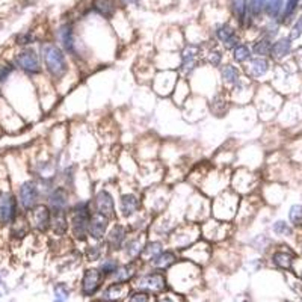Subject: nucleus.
<instances>
[{
    "label": "nucleus",
    "mask_w": 302,
    "mask_h": 302,
    "mask_svg": "<svg viewBox=\"0 0 302 302\" xmlns=\"http://www.w3.org/2000/svg\"><path fill=\"white\" fill-rule=\"evenodd\" d=\"M221 59H222V55H221L219 52H213V53L210 55V64H212L213 67L219 65V64H221Z\"/></svg>",
    "instance_id": "37998d69"
},
{
    "label": "nucleus",
    "mask_w": 302,
    "mask_h": 302,
    "mask_svg": "<svg viewBox=\"0 0 302 302\" xmlns=\"http://www.w3.org/2000/svg\"><path fill=\"white\" fill-rule=\"evenodd\" d=\"M269 71V62L264 58H257L251 61V65L248 67V73L253 77H262Z\"/></svg>",
    "instance_id": "aec40b11"
},
{
    "label": "nucleus",
    "mask_w": 302,
    "mask_h": 302,
    "mask_svg": "<svg viewBox=\"0 0 302 302\" xmlns=\"http://www.w3.org/2000/svg\"><path fill=\"white\" fill-rule=\"evenodd\" d=\"M29 213L32 218V224L38 231L44 233L48 230V226L52 225V210L47 206H42V204L35 206Z\"/></svg>",
    "instance_id": "423d86ee"
},
{
    "label": "nucleus",
    "mask_w": 302,
    "mask_h": 302,
    "mask_svg": "<svg viewBox=\"0 0 302 302\" xmlns=\"http://www.w3.org/2000/svg\"><path fill=\"white\" fill-rule=\"evenodd\" d=\"M92 302H102V301H92Z\"/></svg>",
    "instance_id": "de8ad7c7"
},
{
    "label": "nucleus",
    "mask_w": 302,
    "mask_h": 302,
    "mask_svg": "<svg viewBox=\"0 0 302 302\" xmlns=\"http://www.w3.org/2000/svg\"><path fill=\"white\" fill-rule=\"evenodd\" d=\"M124 5H138L139 0H121Z\"/></svg>",
    "instance_id": "c03bdc74"
},
{
    "label": "nucleus",
    "mask_w": 302,
    "mask_h": 302,
    "mask_svg": "<svg viewBox=\"0 0 302 302\" xmlns=\"http://www.w3.org/2000/svg\"><path fill=\"white\" fill-rule=\"evenodd\" d=\"M222 80L225 83H236L239 80V70L233 65H225L222 68Z\"/></svg>",
    "instance_id": "5701e85b"
},
{
    "label": "nucleus",
    "mask_w": 302,
    "mask_h": 302,
    "mask_svg": "<svg viewBox=\"0 0 302 302\" xmlns=\"http://www.w3.org/2000/svg\"><path fill=\"white\" fill-rule=\"evenodd\" d=\"M174 260H175L174 254H171V253H160V254H157V256H154L153 259H151V264L156 266V267H160V269H165L169 264H172Z\"/></svg>",
    "instance_id": "4be33fe9"
},
{
    "label": "nucleus",
    "mask_w": 302,
    "mask_h": 302,
    "mask_svg": "<svg viewBox=\"0 0 302 302\" xmlns=\"http://www.w3.org/2000/svg\"><path fill=\"white\" fill-rule=\"evenodd\" d=\"M95 209L98 213L105 215L106 218H112L115 215V203L113 198L108 190H100L95 196Z\"/></svg>",
    "instance_id": "6e6552de"
},
{
    "label": "nucleus",
    "mask_w": 302,
    "mask_h": 302,
    "mask_svg": "<svg viewBox=\"0 0 302 302\" xmlns=\"http://www.w3.org/2000/svg\"><path fill=\"white\" fill-rule=\"evenodd\" d=\"M18 201L17 196L11 192H0V225L8 226L11 225L20 215H18Z\"/></svg>",
    "instance_id": "39448f33"
},
{
    "label": "nucleus",
    "mask_w": 302,
    "mask_h": 302,
    "mask_svg": "<svg viewBox=\"0 0 302 302\" xmlns=\"http://www.w3.org/2000/svg\"><path fill=\"white\" fill-rule=\"evenodd\" d=\"M139 287H145L150 290H162L165 287V280L160 273H150L145 275L139 281Z\"/></svg>",
    "instance_id": "dca6fc26"
},
{
    "label": "nucleus",
    "mask_w": 302,
    "mask_h": 302,
    "mask_svg": "<svg viewBox=\"0 0 302 302\" xmlns=\"http://www.w3.org/2000/svg\"><path fill=\"white\" fill-rule=\"evenodd\" d=\"M58 38L59 41L62 42L64 48L67 52L73 56H77V45H76V38H74V32H73V28L65 24L62 26L58 32Z\"/></svg>",
    "instance_id": "9b49d317"
},
{
    "label": "nucleus",
    "mask_w": 302,
    "mask_h": 302,
    "mask_svg": "<svg viewBox=\"0 0 302 302\" xmlns=\"http://www.w3.org/2000/svg\"><path fill=\"white\" fill-rule=\"evenodd\" d=\"M292 50V39L290 38H283L280 41H276L272 48H270V55L273 59H283L286 58Z\"/></svg>",
    "instance_id": "2eb2a0df"
},
{
    "label": "nucleus",
    "mask_w": 302,
    "mask_h": 302,
    "mask_svg": "<svg viewBox=\"0 0 302 302\" xmlns=\"http://www.w3.org/2000/svg\"><path fill=\"white\" fill-rule=\"evenodd\" d=\"M125 254L130 256V257H135L141 253V240L139 239H135V240H129L127 246H125Z\"/></svg>",
    "instance_id": "2f4dec72"
},
{
    "label": "nucleus",
    "mask_w": 302,
    "mask_h": 302,
    "mask_svg": "<svg viewBox=\"0 0 302 302\" xmlns=\"http://www.w3.org/2000/svg\"><path fill=\"white\" fill-rule=\"evenodd\" d=\"M119 209L124 218H130L136 213V210L139 209V199L136 195L133 193H127L122 195L121 201H119Z\"/></svg>",
    "instance_id": "4468645a"
},
{
    "label": "nucleus",
    "mask_w": 302,
    "mask_h": 302,
    "mask_svg": "<svg viewBox=\"0 0 302 302\" xmlns=\"http://www.w3.org/2000/svg\"><path fill=\"white\" fill-rule=\"evenodd\" d=\"M122 289H124V287H122L121 283H115V284H112V286H109V287L106 289L103 298H105L106 301H116V299L121 298Z\"/></svg>",
    "instance_id": "bb28decb"
},
{
    "label": "nucleus",
    "mask_w": 302,
    "mask_h": 302,
    "mask_svg": "<svg viewBox=\"0 0 302 302\" xmlns=\"http://www.w3.org/2000/svg\"><path fill=\"white\" fill-rule=\"evenodd\" d=\"M199 48L196 45H188L183 53H182V71L183 73H190L196 67V59H198Z\"/></svg>",
    "instance_id": "f8f14e48"
},
{
    "label": "nucleus",
    "mask_w": 302,
    "mask_h": 302,
    "mask_svg": "<svg viewBox=\"0 0 302 302\" xmlns=\"http://www.w3.org/2000/svg\"><path fill=\"white\" fill-rule=\"evenodd\" d=\"M301 58H302V50H301Z\"/></svg>",
    "instance_id": "09e8293b"
},
{
    "label": "nucleus",
    "mask_w": 302,
    "mask_h": 302,
    "mask_svg": "<svg viewBox=\"0 0 302 302\" xmlns=\"http://www.w3.org/2000/svg\"><path fill=\"white\" fill-rule=\"evenodd\" d=\"M100 269H102V275H111V273H115L116 269H118V263L116 260L113 259H108L102 263V266H100Z\"/></svg>",
    "instance_id": "7c9ffc66"
},
{
    "label": "nucleus",
    "mask_w": 302,
    "mask_h": 302,
    "mask_svg": "<svg viewBox=\"0 0 302 302\" xmlns=\"http://www.w3.org/2000/svg\"><path fill=\"white\" fill-rule=\"evenodd\" d=\"M273 233H276L278 236H287L292 233V228L289 226V224L283 222V221H278L273 224Z\"/></svg>",
    "instance_id": "72a5a7b5"
},
{
    "label": "nucleus",
    "mask_w": 302,
    "mask_h": 302,
    "mask_svg": "<svg viewBox=\"0 0 302 302\" xmlns=\"http://www.w3.org/2000/svg\"><path fill=\"white\" fill-rule=\"evenodd\" d=\"M116 280H118V283H121V281H127L130 276L133 275V272H132V267H129V266H122L121 269H116Z\"/></svg>",
    "instance_id": "c9c22d12"
},
{
    "label": "nucleus",
    "mask_w": 302,
    "mask_h": 302,
    "mask_svg": "<svg viewBox=\"0 0 302 302\" xmlns=\"http://www.w3.org/2000/svg\"><path fill=\"white\" fill-rule=\"evenodd\" d=\"M231 11L236 20L243 24L248 17V3L246 0H231Z\"/></svg>",
    "instance_id": "412c9836"
},
{
    "label": "nucleus",
    "mask_w": 302,
    "mask_h": 302,
    "mask_svg": "<svg viewBox=\"0 0 302 302\" xmlns=\"http://www.w3.org/2000/svg\"><path fill=\"white\" fill-rule=\"evenodd\" d=\"M125 240V228L122 225H115L108 236V243L112 249H119Z\"/></svg>",
    "instance_id": "a211bd4d"
},
{
    "label": "nucleus",
    "mask_w": 302,
    "mask_h": 302,
    "mask_svg": "<svg viewBox=\"0 0 302 302\" xmlns=\"http://www.w3.org/2000/svg\"><path fill=\"white\" fill-rule=\"evenodd\" d=\"M92 8L105 18H112L116 12V5L113 0H92Z\"/></svg>",
    "instance_id": "f3484780"
},
{
    "label": "nucleus",
    "mask_w": 302,
    "mask_h": 302,
    "mask_svg": "<svg viewBox=\"0 0 302 302\" xmlns=\"http://www.w3.org/2000/svg\"><path fill=\"white\" fill-rule=\"evenodd\" d=\"M283 8V0H264V11L270 17H278L280 11Z\"/></svg>",
    "instance_id": "393cba45"
},
{
    "label": "nucleus",
    "mask_w": 302,
    "mask_h": 302,
    "mask_svg": "<svg viewBox=\"0 0 302 302\" xmlns=\"http://www.w3.org/2000/svg\"><path fill=\"white\" fill-rule=\"evenodd\" d=\"M298 5H299V0H287L286 8H284V12H283V18L287 20L289 17H292L293 12L296 11Z\"/></svg>",
    "instance_id": "e433bc0d"
},
{
    "label": "nucleus",
    "mask_w": 302,
    "mask_h": 302,
    "mask_svg": "<svg viewBox=\"0 0 302 302\" xmlns=\"http://www.w3.org/2000/svg\"><path fill=\"white\" fill-rule=\"evenodd\" d=\"M0 286H2V281H0ZM0 296H2V292H0Z\"/></svg>",
    "instance_id": "49530a36"
},
{
    "label": "nucleus",
    "mask_w": 302,
    "mask_h": 302,
    "mask_svg": "<svg viewBox=\"0 0 302 302\" xmlns=\"http://www.w3.org/2000/svg\"><path fill=\"white\" fill-rule=\"evenodd\" d=\"M86 254H88V259L89 260H97L100 257V249L98 246H89L88 251H86Z\"/></svg>",
    "instance_id": "79ce46f5"
},
{
    "label": "nucleus",
    "mask_w": 302,
    "mask_h": 302,
    "mask_svg": "<svg viewBox=\"0 0 302 302\" xmlns=\"http://www.w3.org/2000/svg\"><path fill=\"white\" fill-rule=\"evenodd\" d=\"M233 58L236 62H245L251 58V50L248 45L245 44H239L234 47V52H233Z\"/></svg>",
    "instance_id": "a878e982"
},
{
    "label": "nucleus",
    "mask_w": 302,
    "mask_h": 302,
    "mask_svg": "<svg viewBox=\"0 0 302 302\" xmlns=\"http://www.w3.org/2000/svg\"><path fill=\"white\" fill-rule=\"evenodd\" d=\"M12 65L15 67V70H21L23 73L26 74H38L41 71V64H39V56L37 55V52L31 47H26L20 50V52L14 56Z\"/></svg>",
    "instance_id": "7ed1b4c3"
},
{
    "label": "nucleus",
    "mask_w": 302,
    "mask_h": 302,
    "mask_svg": "<svg viewBox=\"0 0 302 302\" xmlns=\"http://www.w3.org/2000/svg\"><path fill=\"white\" fill-rule=\"evenodd\" d=\"M108 226H109V218L95 212L91 216V222H89V236L95 240H102L108 231Z\"/></svg>",
    "instance_id": "0eeeda50"
},
{
    "label": "nucleus",
    "mask_w": 302,
    "mask_h": 302,
    "mask_svg": "<svg viewBox=\"0 0 302 302\" xmlns=\"http://www.w3.org/2000/svg\"><path fill=\"white\" fill-rule=\"evenodd\" d=\"M243 302H246V301H243Z\"/></svg>",
    "instance_id": "8fccbe9b"
},
{
    "label": "nucleus",
    "mask_w": 302,
    "mask_h": 302,
    "mask_svg": "<svg viewBox=\"0 0 302 302\" xmlns=\"http://www.w3.org/2000/svg\"><path fill=\"white\" fill-rule=\"evenodd\" d=\"M15 42H17L18 45H23V47H24V45H29V44L34 42V35L29 34V32H26V34H20V35L17 37Z\"/></svg>",
    "instance_id": "4c0bfd02"
},
{
    "label": "nucleus",
    "mask_w": 302,
    "mask_h": 302,
    "mask_svg": "<svg viewBox=\"0 0 302 302\" xmlns=\"http://www.w3.org/2000/svg\"><path fill=\"white\" fill-rule=\"evenodd\" d=\"M38 198H39V189L37 182L28 180L18 188L17 201L21 210L31 212L35 206H38Z\"/></svg>",
    "instance_id": "20e7f679"
},
{
    "label": "nucleus",
    "mask_w": 302,
    "mask_h": 302,
    "mask_svg": "<svg viewBox=\"0 0 302 302\" xmlns=\"http://www.w3.org/2000/svg\"><path fill=\"white\" fill-rule=\"evenodd\" d=\"M100 283H102V272H98L95 269H88L82 280V292L86 296H91L97 292V289L100 287Z\"/></svg>",
    "instance_id": "1a4fd4ad"
},
{
    "label": "nucleus",
    "mask_w": 302,
    "mask_h": 302,
    "mask_svg": "<svg viewBox=\"0 0 302 302\" xmlns=\"http://www.w3.org/2000/svg\"><path fill=\"white\" fill-rule=\"evenodd\" d=\"M159 302H174V301H172L171 298H168V296H165V298H162V299H160Z\"/></svg>",
    "instance_id": "a18cd8bd"
},
{
    "label": "nucleus",
    "mask_w": 302,
    "mask_h": 302,
    "mask_svg": "<svg viewBox=\"0 0 302 302\" xmlns=\"http://www.w3.org/2000/svg\"><path fill=\"white\" fill-rule=\"evenodd\" d=\"M270 48H272L270 41H269L267 38H264V39H260L259 42H256V45H254V53L262 58V56L270 55Z\"/></svg>",
    "instance_id": "cd10ccee"
},
{
    "label": "nucleus",
    "mask_w": 302,
    "mask_h": 302,
    "mask_svg": "<svg viewBox=\"0 0 302 302\" xmlns=\"http://www.w3.org/2000/svg\"><path fill=\"white\" fill-rule=\"evenodd\" d=\"M11 302H14V301H11Z\"/></svg>",
    "instance_id": "3c124183"
},
{
    "label": "nucleus",
    "mask_w": 302,
    "mask_h": 302,
    "mask_svg": "<svg viewBox=\"0 0 302 302\" xmlns=\"http://www.w3.org/2000/svg\"><path fill=\"white\" fill-rule=\"evenodd\" d=\"M216 37L225 45V48L236 47L237 42H239V38H237L236 32L228 26V24H221V26L216 29Z\"/></svg>",
    "instance_id": "ddd939ff"
},
{
    "label": "nucleus",
    "mask_w": 302,
    "mask_h": 302,
    "mask_svg": "<svg viewBox=\"0 0 302 302\" xmlns=\"http://www.w3.org/2000/svg\"><path fill=\"white\" fill-rule=\"evenodd\" d=\"M273 263L278 266V267L289 269L290 264H292V256L287 254V253H276V254L273 256Z\"/></svg>",
    "instance_id": "c85d7f7f"
},
{
    "label": "nucleus",
    "mask_w": 302,
    "mask_h": 302,
    "mask_svg": "<svg viewBox=\"0 0 302 302\" xmlns=\"http://www.w3.org/2000/svg\"><path fill=\"white\" fill-rule=\"evenodd\" d=\"M145 253H148V254H153V257H154V256H157V254H160V253H162V243H159V242L150 243V245L145 248Z\"/></svg>",
    "instance_id": "58836bf2"
},
{
    "label": "nucleus",
    "mask_w": 302,
    "mask_h": 302,
    "mask_svg": "<svg viewBox=\"0 0 302 302\" xmlns=\"http://www.w3.org/2000/svg\"><path fill=\"white\" fill-rule=\"evenodd\" d=\"M148 301H150V299H148V295H147V293H144V292H136V293L132 295V298H130L129 302H148Z\"/></svg>",
    "instance_id": "ea45409f"
},
{
    "label": "nucleus",
    "mask_w": 302,
    "mask_h": 302,
    "mask_svg": "<svg viewBox=\"0 0 302 302\" xmlns=\"http://www.w3.org/2000/svg\"><path fill=\"white\" fill-rule=\"evenodd\" d=\"M264 8V0H249V6H248V11H251L253 15H260L262 11Z\"/></svg>",
    "instance_id": "f704fd0d"
},
{
    "label": "nucleus",
    "mask_w": 302,
    "mask_h": 302,
    "mask_svg": "<svg viewBox=\"0 0 302 302\" xmlns=\"http://www.w3.org/2000/svg\"><path fill=\"white\" fill-rule=\"evenodd\" d=\"M41 53H42V61L53 79H62L68 71L67 59L62 50L55 45V44H44L41 47Z\"/></svg>",
    "instance_id": "f257e3e1"
},
{
    "label": "nucleus",
    "mask_w": 302,
    "mask_h": 302,
    "mask_svg": "<svg viewBox=\"0 0 302 302\" xmlns=\"http://www.w3.org/2000/svg\"><path fill=\"white\" fill-rule=\"evenodd\" d=\"M52 225L56 234L62 236L68 230V221H67V212H52Z\"/></svg>",
    "instance_id": "6ab92c4d"
},
{
    "label": "nucleus",
    "mask_w": 302,
    "mask_h": 302,
    "mask_svg": "<svg viewBox=\"0 0 302 302\" xmlns=\"http://www.w3.org/2000/svg\"><path fill=\"white\" fill-rule=\"evenodd\" d=\"M289 218H290L292 224L301 225L302 224V206H293L289 212Z\"/></svg>",
    "instance_id": "473e14b6"
},
{
    "label": "nucleus",
    "mask_w": 302,
    "mask_h": 302,
    "mask_svg": "<svg viewBox=\"0 0 302 302\" xmlns=\"http://www.w3.org/2000/svg\"><path fill=\"white\" fill-rule=\"evenodd\" d=\"M48 204L52 212H67L68 209V192L65 188H56L48 195Z\"/></svg>",
    "instance_id": "9d476101"
},
{
    "label": "nucleus",
    "mask_w": 302,
    "mask_h": 302,
    "mask_svg": "<svg viewBox=\"0 0 302 302\" xmlns=\"http://www.w3.org/2000/svg\"><path fill=\"white\" fill-rule=\"evenodd\" d=\"M68 296H70V290L67 289L65 284L55 286V302H67Z\"/></svg>",
    "instance_id": "c756f323"
},
{
    "label": "nucleus",
    "mask_w": 302,
    "mask_h": 302,
    "mask_svg": "<svg viewBox=\"0 0 302 302\" xmlns=\"http://www.w3.org/2000/svg\"><path fill=\"white\" fill-rule=\"evenodd\" d=\"M92 212L88 203H77L71 210V230L73 236L77 240H85L89 234V222Z\"/></svg>",
    "instance_id": "f03ea898"
},
{
    "label": "nucleus",
    "mask_w": 302,
    "mask_h": 302,
    "mask_svg": "<svg viewBox=\"0 0 302 302\" xmlns=\"http://www.w3.org/2000/svg\"><path fill=\"white\" fill-rule=\"evenodd\" d=\"M302 34V17L296 21V24L293 26V31H292V35H290V39H295L298 38L299 35Z\"/></svg>",
    "instance_id": "a19ab883"
},
{
    "label": "nucleus",
    "mask_w": 302,
    "mask_h": 302,
    "mask_svg": "<svg viewBox=\"0 0 302 302\" xmlns=\"http://www.w3.org/2000/svg\"><path fill=\"white\" fill-rule=\"evenodd\" d=\"M15 71V67L12 64H5V65H0V89H2L9 79L12 77V74Z\"/></svg>",
    "instance_id": "b1692460"
}]
</instances>
